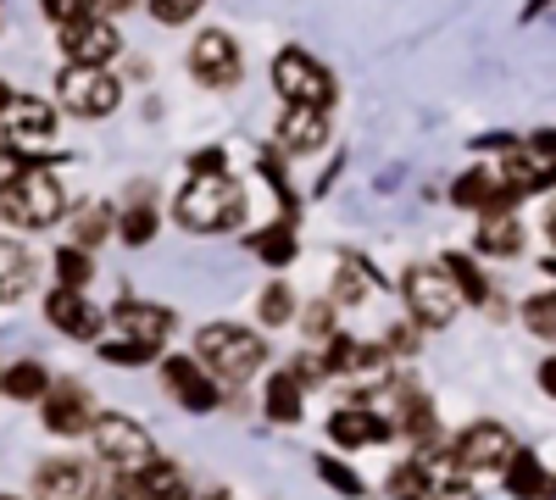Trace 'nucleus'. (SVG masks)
I'll list each match as a JSON object with an SVG mask.
<instances>
[{
  "instance_id": "obj_1",
  "label": "nucleus",
  "mask_w": 556,
  "mask_h": 500,
  "mask_svg": "<svg viewBox=\"0 0 556 500\" xmlns=\"http://www.w3.org/2000/svg\"><path fill=\"white\" fill-rule=\"evenodd\" d=\"M245 211H251V201H245V190L228 172L190 178V184L178 190V201H173L178 229H190V234H235L245 222Z\"/></svg>"
},
{
  "instance_id": "obj_2",
  "label": "nucleus",
  "mask_w": 556,
  "mask_h": 500,
  "mask_svg": "<svg viewBox=\"0 0 556 500\" xmlns=\"http://www.w3.org/2000/svg\"><path fill=\"white\" fill-rule=\"evenodd\" d=\"M195 361L223 389H235V384H251L267 368V339L245 323H206L195 334Z\"/></svg>"
},
{
  "instance_id": "obj_3",
  "label": "nucleus",
  "mask_w": 556,
  "mask_h": 500,
  "mask_svg": "<svg viewBox=\"0 0 556 500\" xmlns=\"http://www.w3.org/2000/svg\"><path fill=\"white\" fill-rule=\"evenodd\" d=\"M67 217V190L56 172L45 167H23L12 172L7 184H0V222H12V229L34 234V229H51V222Z\"/></svg>"
},
{
  "instance_id": "obj_4",
  "label": "nucleus",
  "mask_w": 556,
  "mask_h": 500,
  "mask_svg": "<svg viewBox=\"0 0 556 500\" xmlns=\"http://www.w3.org/2000/svg\"><path fill=\"white\" fill-rule=\"evenodd\" d=\"M401 300H406V317H412L417 329H451V323H456V311H462V295H456V284L445 279V267H440V261H417V267H406Z\"/></svg>"
},
{
  "instance_id": "obj_5",
  "label": "nucleus",
  "mask_w": 556,
  "mask_h": 500,
  "mask_svg": "<svg viewBox=\"0 0 556 500\" xmlns=\"http://www.w3.org/2000/svg\"><path fill=\"white\" fill-rule=\"evenodd\" d=\"M273 89L285 106H312V112H329L334 106V73L323 67L312 51H278L273 56Z\"/></svg>"
},
{
  "instance_id": "obj_6",
  "label": "nucleus",
  "mask_w": 556,
  "mask_h": 500,
  "mask_svg": "<svg viewBox=\"0 0 556 500\" xmlns=\"http://www.w3.org/2000/svg\"><path fill=\"white\" fill-rule=\"evenodd\" d=\"M89 445H96V457L117 473H139L151 457H156V439L151 428L128 418V412H96V423H89Z\"/></svg>"
},
{
  "instance_id": "obj_7",
  "label": "nucleus",
  "mask_w": 556,
  "mask_h": 500,
  "mask_svg": "<svg viewBox=\"0 0 556 500\" xmlns=\"http://www.w3.org/2000/svg\"><path fill=\"white\" fill-rule=\"evenodd\" d=\"M56 101H62V112H73V117H84V123H101V117L117 112L123 84H117V73H106V67H78V62H67L62 78H56Z\"/></svg>"
},
{
  "instance_id": "obj_8",
  "label": "nucleus",
  "mask_w": 556,
  "mask_h": 500,
  "mask_svg": "<svg viewBox=\"0 0 556 500\" xmlns=\"http://www.w3.org/2000/svg\"><path fill=\"white\" fill-rule=\"evenodd\" d=\"M445 450L462 478H479V473H506V462L518 457V439L506 423H468Z\"/></svg>"
},
{
  "instance_id": "obj_9",
  "label": "nucleus",
  "mask_w": 556,
  "mask_h": 500,
  "mask_svg": "<svg viewBox=\"0 0 556 500\" xmlns=\"http://www.w3.org/2000/svg\"><path fill=\"white\" fill-rule=\"evenodd\" d=\"M190 73H195V84H206V89H235V84L245 78L240 39L228 34V28H201L195 44H190Z\"/></svg>"
},
{
  "instance_id": "obj_10",
  "label": "nucleus",
  "mask_w": 556,
  "mask_h": 500,
  "mask_svg": "<svg viewBox=\"0 0 556 500\" xmlns=\"http://www.w3.org/2000/svg\"><path fill=\"white\" fill-rule=\"evenodd\" d=\"M45 323H51L62 339H78V345H101V334H106V311L89 300L84 290H51L45 295Z\"/></svg>"
},
{
  "instance_id": "obj_11",
  "label": "nucleus",
  "mask_w": 556,
  "mask_h": 500,
  "mask_svg": "<svg viewBox=\"0 0 556 500\" xmlns=\"http://www.w3.org/2000/svg\"><path fill=\"white\" fill-rule=\"evenodd\" d=\"M162 389H167V400L184 406V412H201V418L223 406V384L195 356H162Z\"/></svg>"
},
{
  "instance_id": "obj_12",
  "label": "nucleus",
  "mask_w": 556,
  "mask_h": 500,
  "mask_svg": "<svg viewBox=\"0 0 556 500\" xmlns=\"http://www.w3.org/2000/svg\"><path fill=\"white\" fill-rule=\"evenodd\" d=\"M56 39H62V56L78 62V67H106L123 51V34H117V23L106 12H89L78 23H62Z\"/></svg>"
},
{
  "instance_id": "obj_13",
  "label": "nucleus",
  "mask_w": 556,
  "mask_h": 500,
  "mask_svg": "<svg viewBox=\"0 0 556 500\" xmlns=\"http://www.w3.org/2000/svg\"><path fill=\"white\" fill-rule=\"evenodd\" d=\"M106 323L117 329V339H146V345H167L173 329H178V311L162 306V300H146V295H123L112 311H106Z\"/></svg>"
},
{
  "instance_id": "obj_14",
  "label": "nucleus",
  "mask_w": 556,
  "mask_h": 500,
  "mask_svg": "<svg viewBox=\"0 0 556 500\" xmlns=\"http://www.w3.org/2000/svg\"><path fill=\"white\" fill-rule=\"evenodd\" d=\"M39 418L56 439H78V434H89V423H96V400H89V389L78 379H51V389H45V400H39Z\"/></svg>"
},
{
  "instance_id": "obj_15",
  "label": "nucleus",
  "mask_w": 556,
  "mask_h": 500,
  "mask_svg": "<svg viewBox=\"0 0 556 500\" xmlns=\"http://www.w3.org/2000/svg\"><path fill=\"white\" fill-rule=\"evenodd\" d=\"M323 356H329V373L334 379H362V384H384V373H390V350L379 345V339H345V334H334L329 345H323Z\"/></svg>"
},
{
  "instance_id": "obj_16",
  "label": "nucleus",
  "mask_w": 556,
  "mask_h": 500,
  "mask_svg": "<svg viewBox=\"0 0 556 500\" xmlns=\"http://www.w3.org/2000/svg\"><path fill=\"white\" fill-rule=\"evenodd\" d=\"M34 500H96V467L78 457H45L34 467Z\"/></svg>"
},
{
  "instance_id": "obj_17",
  "label": "nucleus",
  "mask_w": 556,
  "mask_h": 500,
  "mask_svg": "<svg viewBox=\"0 0 556 500\" xmlns=\"http://www.w3.org/2000/svg\"><path fill=\"white\" fill-rule=\"evenodd\" d=\"M395 434H406L417 450L424 445H440V418H434V400L417 389V379H395V418H390Z\"/></svg>"
},
{
  "instance_id": "obj_18",
  "label": "nucleus",
  "mask_w": 556,
  "mask_h": 500,
  "mask_svg": "<svg viewBox=\"0 0 556 500\" xmlns=\"http://www.w3.org/2000/svg\"><path fill=\"white\" fill-rule=\"evenodd\" d=\"M273 145L290 151V156H312L329 145V112H312V106H285V117H278L273 128Z\"/></svg>"
},
{
  "instance_id": "obj_19",
  "label": "nucleus",
  "mask_w": 556,
  "mask_h": 500,
  "mask_svg": "<svg viewBox=\"0 0 556 500\" xmlns=\"http://www.w3.org/2000/svg\"><path fill=\"white\" fill-rule=\"evenodd\" d=\"M329 439L340 450H374V445L395 439V428H390V418L367 412V406H340V412L329 418Z\"/></svg>"
},
{
  "instance_id": "obj_20",
  "label": "nucleus",
  "mask_w": 556,
  "mask_h": 500,
  "mask_svg": "<svg viewBox=\"0 0 556 500\" xmlns=\"http://www.w3.org/2000/svg\"><path fill=\"white\" fill-rule=\"evenodd\" d=\"M0 133H7L12 151L39 145V140H51V133H56V112L45 106V101H34V95H17V101L7 106V117H0Z\"/></svg>"
},
{
  "instance_id": "obj_21",
  "label": "nucleus",
  "mask_w": 556,
  "mask_h": 500,
  "mask_svg": "<svg viewBox=\"0 0 556 500\" xmlns=\"http://www.w3.org/2000/svg\"><path fill=\"white\" fill-rule=\"evenodd\" d=\"M445 279L456 284V295H462V306H484L490 317H501L506 306L495 300V290H490V279H484V272H479V261L473 256H462V251H445Z\"/></svg>"
},
{
  "instance_id": "obj_22",
  "label": "nucleus",
  "mask_w": 556,
  "mask_h": 500,
  "mask_svg": "<svg viewBox=\"0 0 556 500\" xmlns=\"http://www.w3.org/2000/svg\"><path fill=\"white\" fill-rule=\"evenodd\" d=\"M556 184V167L534 151H506L501 156V190L513 195H534V190H551Z\"/></svg>"
},
{
  "instance_id": "obj_23",
  "label": "nucleus",
  "mask_w": 556,
  "mask_h": 500,
  "mask_svg": "<svg viewBox=\"0 0 556 500\" xmlns=\"http://www.w3.org/2000/svg\"><path fill=\"white\" fill-rule=\"evenodd\" d=\"M134 478H139V495H146V500H195L190 473H184L173 457H151Z\"/></svg>"
},
{
  "instance_id": "obj_24",
  "label": "nucleus",
  "mask_w": 556,
  "mask_h": 500,
  "mask_svg": "<svg viewBox=\"0 0 556 500\" xmlns=\"http://www.w3.org/2000/svg\"><path fill=\"white\" fill-rule=\"evenodd\" d=\"M301 412H306V389H301L290 373H273V379L262 384V418L278 423V428H295Z\"/></svg>"
},
{
  "instance_id": "obj_25",
  "label": "nucleus",
  "mask_w": 556,
  "mask_h": 500,
  "mask_svg": "<svg viewBox=\"0 0 556 500\" xmlns=\"http://www.w3.org/2000/svg\"><path fill=\"white\" fill-rule=\"evenodd\" d=\"M479 251L484 256H523V222H518V211H484L479 217Z\"/></svg>"
},
{
  "instance_id": "obj_26",
  "label": "nucleus",
  "mask_w": 556,
  "mask_h": 500,
  "mask_svg": "<svg viewBox=\"0 0 556 500\" xmlns=\"http://www.w3.org/2000/svg\"><path fill=\"white\" fill-rule=\"evenodd\" d=\"M34 290V256L17 240H0V306H12Z\"/></svg>"
},
{
  "instance_id": "obj_27",
  "label": "nucleus",
  "mask_w": 556,
  "mask_h": 500,
  "mask_svg": "<svg viewBox=\"0 0 556 500\" xmlns=\"http://www.w3.org/2000/svg\"><path fill=\"white\" fill-rule=\"evenodd\" d=\"M506 489H513L518 500H551V495H556V478L545 473V462H540V457L518 450V457L506 462Z\"/></svg>"
},
{
  "instance_id": "obj_28",
  "label": "nucleus",
  "mask_w": 556,
  "mask_h": 500,
  "mask_svg": "<svg viewBox=\"0 0 556 500\" xmlns=\"http://www.w3.org/2000/svg\"><path fill=\"white\" fill-rule=\"evenodd\" d=\"M245 251H251L256 261H267V267H290V261H295V222H290V217L267 222L262 234L245 240Z\"/></svg>"
},
{
  "instance_id": "obj_29",
  "label": "nucleus",
  "mask_w": 556,
  "mask_h": 500,
  "mask_svg": "<svg viewBox=\"0 0 556 500\" xmlns=\"http://www.w3.org/2000/svg\"><path fill=\"white\" fill-rule=\"evenodd\" d=\"M45 389H51V373H45V361H34V356L0 368V395L7 400H45Z\"/></svg>"
},
{
  "instance_id": "obj_30",
  "label": "nucleus",
  "mask_w": 556,
  "mask_h": 500,
  "mask_svg": "<svg viewBox=\"0 0 556 500\" xmlns=\"http://www.w3.org/2000/svg\"><path fill=\"white\" fill-rule=\"evenodd\" d=\"M367 295H374V267L345 256L340 272H334V284H329V300H334V306H362Z\"/></svg>"
},
{
  "instance_id": "obj_31",
  "label": "nucleus",
  "mask_w": 556,
  "mask_h": 500,
  "mask_svg": "<svg viewBox=\"0 0 556 500\" xmlns=\"http://www.w3.org/2000/svg\"><path fill=\"white\" fill-rule=\"evenodd\" d=\"M495 178H490V167H468V172H462L456 178V184H451V206H462V211H484L490 201H495Z\"/></svg>"
},
{
  "instance_id": "obj_32",
  "label": "nucleus",
  "mask_w": 556,
  "mask_h": 500,
  "mask_svg": "<svg viewBox=\"0 0 556 500\" xmlns=\"http://www.w3.org/2000/svg\"><path fill=\"white\" fill-rule=\"evenodd\" d=\"M117 234H123V245H128V251H139V245H151V240H156V206H146V190H139V201H128V206H123Z\"/></svg>"
},
{
  "instance_id": "obj_33",
  "label": "nucleus",
  "mask_w": 556,
  "mask_h": 500,
  "mask_svg": "<svg viewBox=\"0 0 556 500\" xmlns=\"http://www.w3.org/2000/svg\"><path fill=\"white\" fill-rule=\"evenodd\" d=\"M112 229H117L112 206H78L73 211V245H84V251H101Z\"/></svg>"
},
{
  "instance_id": "obj_34",
  "label": "nucleus",
  "mask_w": 556,
  "mask_h": 500,
  "mask_svg": "<svg viewBox=\"0 0 556 500\" xmlns=\"http://www.w3.org/2000/svg\"><path fill=\"white\" fill-rule=\"evenodd\" d=\"M51 267H56V284L62 290H89V279H96V256H89L84 245L51 251Z\"/></svg>"
},
{
  "instance_id": "obj_35",
  "label": "nucleus",
  "mask_w": 556,
  "mask_h": 500,
  "mask_svg": "<svg viewBox=\"0 0 556 500\" xmlns=\"http://www.w3.org/2000/svg\"><path fill=\"white\" fill-rule=\"evenodd\" d=\"M295 311H301V306H295V290H290L285 279H273V284L256 295V323H262V329H285Z\"/></svg>"
},
{
  "instance_id": "obj_36",
  "label": "nucleus",
  "mask_w": 556,
  "mask_h": 500,
  "mask_svg": "<svg viewBox=\"0 0 556 500\" xmlns=\"http://www.w3.org/2000/svg\"><path fill=\"white\" fill-rule=\"evenodd\" d=\"M96 350H101V361H112V368H146V361H162V350L146 345V339H101Z\"/></svg>"
},
{
  "instance_id": "obj_37",
  "label": "nucleus",
  "mask_w": 556,
  "mask_h": 500,
  "mask_svg": "<svg viewBox=\"0 0 556 500\" xmlns=\"http://www.w3.org/2000/svg\"><path fill=\"white\" fill-rule=\"evenodd\" d=\"M523 323H529L534 339H551L556 345V290H534L523 300Z\"/></svg>"
},
{
  "instance_id": "obj_38",
  "label": "nucleus",
  "mask_w": 556,
  "mask_h": 500,
  "mask_svg": "<svg viewBox=\"0 0 556 500\" xmlns=\"http://www.w3.org/2000/svg\"><path fill=\"white\" fill-rule=\"evenodd\" d=\"M312 473H317L323 484H329L334 495H345V500H362V495H367V484H362V478H356L340 457H317V462H312Z\"/></svg>"
},
{
  "instance_id": "obj_39",
  "label": "nucleus",
  "mask_w": 556,
  "mask_h": 500,
  "mask_svg": "<svg viewBox=\"0 0 556 500\" xmlns=\"http://www.w3.org/2000/svg\"><path fill=\"white\" fill-rule=\"evenodd\" d=\"M285 373H290V379H295L301 389H323V384H329V379H334V373H329V356H323V345H317V350L306 345V350H301V356L290 361V368H285Z\"/></svg>"
},
{
  "instance_id": "obj_40",
  "label": "nucleus",
  "mask_w": 556,
  "mask_h": 500,
  "mask_svg": "<svg viewBox=\"0 0 556 500\" xmlns=\"http://www.w3.org/2000/svg\"><path fill=\"white\" fill-rule=\"evenodd\" d=\"M334 300H312V306H301L295 317H301V329H306V339H317V345H329L334 339Z\"/></svg>"
},
{
  "instance_id": "obj_41",
  "label": "nucleus",
  "mask_w": 556,
  "mask_h": 500,
  "mask_svg": "<svg viewBox=\"0 0 556 500\" xmlns=\"http://www.w3.org/2000/svg\"><path fill=\"white\" fill-rule=\"evenodd\" d=\"M417 334H424V329H417L412 317H406V323H390V329H384V339H379V345L390 350V361H395V356H417V345H424Z\"/></svg>"
},
{
  "instance_id": "obj_42",
  "label": "nucleus",
  "mask_w": 556,
  "mask_h": 500,
  "mask_svg": "<svg viewBox=\"0 0 556 500\" xmlns=\"http://www.w3.org/2000/svg\"><path fill=\"white\" fill-rule=\"evenodd\" d=\"M201 7H206V0H151V17L167 23V28H178V23H190Z\"/></svg>"
},
{
  "instance_id": "obj_43",
  "label": "nucleus",
  "mask_w": 556,
  "mask_h": 500,
  "mask_svg": "<svg viewBox=\"0 0 556 500\" xmlns=\"http://www.w3.org/2000/svg\"><path fill=\"white\" fill-rule=\"evenodd\" d=\"M39 7H45V17H51V23H78V17L96 12V0H39Z\"/></svg>"
},
{
  "instance_id": "obj_44",
  "label": "nucleus",
  "mask_w": 556,
  "mask_h": 500,
  "mask_svg": "<svg viewBox=\"0 0 556 500\" xmlns=\"http://www.w3.org/2000/svg\"><path fill=\"white\" fill-rule=\"evenodd\" d=\"M96 500H146V495H139V478L134 473H117L106 489H96Z\"/></svg>"
},
{
  "instance_id": "obj_45",
  "label": "nucleus",
  "mask_w": 556,
  "mask_h": 500,
  "mask_svg": "<svg viewBox=\"0 0 556 500\" xmlns=\"http://www.w3.org/2000/svg\"><path fill=\"white\" fill-rule=\"evenodd\" d=\"M190 172H195V178H201V172H228V151H217V145L195 151V156H190Z\"/></svg>"
},
{
  "instance_id": "obj_46",
  "label": "nucleus",
  "mask_w": 556,
  "mask_h": 500,
  "mask_svg": "<svg viewBox=\"0 0 556 500\" xmlns=\"http://www.w3.org/2000/svg\"><path fill=\"white\" fill-rule=\"evenodd\" d=\"M529 151H534V156H545V162H556V128H540L534 140H529Z\"/></svg>"
},
{
  "instance_id": "obj_47",
  "label": "nucleus",
  "mask_w": 556,
  "mask_h": 500,
  "mask_svg": "<svg viewBox=\"0 0 556 500\" xmlns=\"http://www.w3.org/2000/svg\"><path fill=\"white\" fill-rule=\"evenodd\" d=\"M540 389H545V395L556 400V350H551V356L540 361Z\"/></svg>"
},
{
  "instance_id": "obj_48",
  "label": "nucleus",
  "mask_w": 556,
  "mask_h": 500,
  "mask_svg": "<svg viewBox=\"0 0 556 500\" xmlns=\"http://www.w3.org/2000/svg\"><path fill=\"white\" fill-rule=\"evenodd\" d=\"M540 234L556 245V201H545V211H540Z\"/></svg>"
},
{
  "instance_id": "obj_49",
  "label": "nucleus",
  "mask_w": 556,
  "mask_h": 500,
  "mask_svg": "<svg viewBox=\"0 0 556 500\" xmlns=\"http://www.w3.org/2000/svg\"><path fill=\"white\" fill-rule=\"evenodd\" d=\"M139 0H96V12H106V17H117V12H134Z\"/></svg>"
},
{
  "instance_id": "obj_50",
  "label": "nucleus",
  "mask_w": 556,
  "mask_h": 500,
  "mask_svg": "<svg viewBox=\"0 0 556 500\" xmlns=\"http://www.w3.org/2000/svg\"><path fill=\"white\" fill-rule=\"evenodd\" d=\"M12 101H17V95H12V89H7V84H0V117H7V106H12Z\"/></svg>"
},
{
  "instance_id": "obj_51",
  "label": "nucleus",
  "mask_w": 556,
  "mask_h": 500,
  "mask_svg": "<svg viewBox=\"0 0 556 500\" xmlns=\"http://www.w3.org/2000/svg\"><path fill=\"white\" fill-rule=\"evenodd\" d=\"M201 500H235V495H228V489H206Z\"/></svg>"
},
{
  "instance_id": "obj_52",
  "label": "nucleus",
  "mask_w": 556,
  "mask_h": 500,
  "mask_svg": "<svg viewBox=\"0 0 556 500\" xmlns=\"http://www.w3.org/2000/svg\"><path fill=\"white\" fill-rule=\"evenodd\" d=\"M0 500H23V495H0Z\"/></svg>"
}]
</instances>
